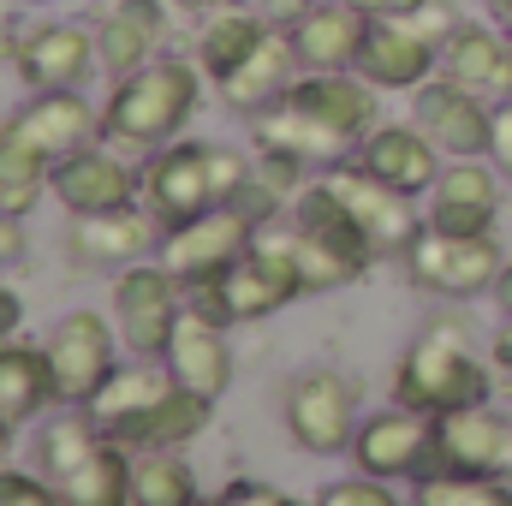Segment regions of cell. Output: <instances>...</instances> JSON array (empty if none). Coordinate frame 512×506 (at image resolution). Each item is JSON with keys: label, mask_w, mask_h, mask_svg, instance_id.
<instances>
[{"label": "cell", "mask_w": 512, "mask_h": 506, "mask_svg": "<svg viewBox=\"0 0 512 506\" xmlns=\"http://www.w3.org/2000/svg\"><path fill=\"white\" fill-rule=\"evenodd\" d=\"M221 286H227V304H233L239 322H262V316H274V310H286L292 298L310 292L304 268L292 256V239H262V233H256L251 251L221 274Z\"/></svg>", "instance_id": "obj_13"}, {"label": "cell", "mask_w": 512, "mask_h": 506, "mask_svg": "<svg viewBox=\"0 0 512 506\" xmlns=\"http://www.w3.org/2000/svg\"><path fill=\"white\" fill-rule=\"evenodd\" d=\"M18 316H24L18 292H12V286H0V340H12V334H18Z\"/></svg>", "instance_id": "obj_44"}, {"label": "cell", "mask_w": 512, "mask_h": 506, "mask_svg": "<svg viewBox=\"0 0 512 506\" xmlns=\"http://www.w3.org/2000/svg\"><path fill=\"white\" fill-rule=\"evenodd\" d=\"M370 24L352 0H316L298 24H292V48L304 72H358V54L370 42Z\"/></svg>", "instance_id": "obj_20"}, {"label": "cell", "mask_w": 512, "mask_h": 506, "mask_svg": "<svg viewBox=\"0 0 512 506\" xmlns=\"http://www.w3.org/2000/svg\"><path fill=\"white\" fill-rule=\"evenodd\" d=\"M411 280L441 298H477L501 280V239L495 233H435L423 227L411 239Z\"/></svg>", "instance_id": "obj_6"}, {"label": "cell", "mask_w": 512, "mask_h": 506, "mask_svg": "<svg viewBox=\"0 0 512 506\" xmlns=\"http://www.w3.org/2000/svg\"><path fill=\"white\" fill-rule=\"evenodd\" d=\"M48 179H54V161L6 120L0 126V209L30 215V203L48 191Z\"/></svg>", "instance_id": "obj_35"}, {"label": "cell", "mask_w": 512, "mask_h": 506, "mask_svg": "<svg viewBox=\"0 0 512 506\" xmlns=\"http://www.w3.org/2000/svg\"><path fill=\"white\" fill-rule=\"evenodd\" d=\"M441 66V42H429L411 18H376L370 42L358 54V72L376 90H423Z\"/></svg>", "instance_id": "obj_21"}, {"label": "cell", "mask_w": 512, "mask_h": 506, "mask_svg": "<svg viewBox=\"0 0 512 506\" xmlns=\"http://www.w3.org/2000/svg\"><path fill=\"white\" fill-rule=\"evenodd\" d=\"M54 399L60 393H54V370H48V346L0 340V417L6 423H30Z\"/></svg>", "instance_id": "obj_32"}, {"label": "cell", "mask_w": 512, "mask_h": 506, "mask_svg": "<svg viewBox=\"0 0 512 506\" xmlns=\"http://www.w3.org/2000/svg\"><path fill=\"white\" fill-rule=\"evenodd\" d=\"M18 221H24V215H12V209H0V268L24 256V227H18Z\"/></svg>", "instance_id": "obj_42"}, {"label": "cell", "mask_w": 512, "mask_h": 506, "mask_svg": "<svg viewBox=\"0 0 512 506\" xmlns=\"http://www.w3.org/2000/svg\"><path fill=\"white\" fill-rule=\"evenodd\" d=\"M185 12H197V18H209V12H221V6H239V0H179Z\"/></svg>", "instance_id": "obj_46"}, {"label": "cell", "mask_w": 512, "mask_h": 506, "mask_svg": "<svg viewBox=\"0 0 512 506\" xmlns=\"http://www.w3.org/2000/svg\"><path fill=\"white\" fill-rule=\"evenodd\" d=\"M358 161H364L382 185L405 191V197H429L435 179H441V149L423 137L417 120H411V126H376L358 143Z\"/></svg>", "instance_id": "obj_27"}, {"label": "cell", "mask_w": 512, "mask_h": 506, "mask_svg": "<svg viewBox=\"0 0 512 506\" xmlns=\"http://www.w3.org/2000/svg\"><path fill=\"white\" fill-rule=\"evenodd\" d=\"M42 477L60 489V506H131V447L108 441L96 417H60L36 441Z\"/></svg>", "instance_id": "obj_3"}, {"label": "cell", "mask_w": 512, "mask_h": 506, "mask_svg": "<svg viewBox=\"0 0 512 506\" xmlns=\"http://www.w3.org/2000/svg\"><path fill=\"white\" fill-rule=\"evenodd\" d=\"M12 126L24 131L48 161H66V155H78L84 143L102 137V114H96L78 90H36V96L12 114Z\"/></svg>", "instance_id": "obj_29"}, {"label": "cell", "mask_w": 512, "mask_h": 506, "mask_svg": "<svg viewBox=\"0 0 512 506\" xmlns=\"http://www.w3.org/2000/svg\"><path fill=\"white\" fill-rule=\"evenodd\" d=\"M48 191L66 203V215H108V209H126V203H137V197H143V173H137V167H126L114 149L84 143L78 155L54 161Z\"/></svg>", "instance_id": "obj_14"}, {"label": "cell", "mask_w": 512, "mask_h": 506, "mask_svg": "<svg viewBox=\"0 0 512 506\" xmlns=\"http://www.w3.org/2000/svg\"><path fill=\"white\" fill-rule=\"evenodd\" d=\"M24 6H54V0H24Z\"/></svg>", "instance_id": "obj_50"}, {"label": "cell", "mask_w": 512, "mask_h": 506, "mask_svg": "<svg viewBox=\"0 0 512 506\" xmlns=\"http://www.w3.org/2000/svg\"><path fill=\"white\" fill-rule=\"evenodd\" d=\"M316 506H399V495H393V483H382V477H346V483H328L322 495H316Z\"/></svg>", "instance_id": "obj_37"}, {"label": "cell", "mask_w": 512, "mask_h": 506, "mask_svg": "<svg viewBox=\"0 0 512 506\" xmlns=\"http://www.w3.org/2000/svg\"><path fill=\"white\" fill-rule=\"evenodd\" d=\"M12 429H18V423L0 417V471H6V459H12Z\"/></svg>", "instance_id": "obj_48"}, {"label": "cell", "mask_w": 512, "mask_h": 506, "mask_svg": "<svg viewBox=\"0 0 512 506\" xmlns=\"http://www.w3.org/2000/svg\"><path fill=\"white\" fill-rule=\"evenodd\" d=\"M185 304H179V280L167 268H120L114 280V328L126 340L131 358H167L173 328H179Z\"/></svg>", "instance_id": "obj_10"}, {"label": "cell", "mask_w": 512, "mask_h": 506, "mask_svg": "<svg viewBox=\"0 0 512 506\" xmlns=\"http://www.w3.org/2000/svg\"><path fill=\"white\" fill-rule=\"evenodd\" d=\"M251 179V155L227 143H161L143 167V209L167 227H185L209 209H227Z\"/></svg>", "instance_id": "obj_1"}, {"label": "cell", "mask_w": 512, "mask_h": 506, "mask_svg": "<svg viewBox=\"0 0 512 506\" xmlns=\"http://www.w3.org/2000/svg\"><path fill=\"white\" fill-rule=\"evenodd\" d=\"M209 405L215 399H203V393H191V387H167L143 417H131L120 435H108V441H120L131 453H149V447H185V441H197L203 429H209Z\"/></svg>", "instance_id": "obj_30"}, {"label": "cell", "mask_w": 512, "mask_h": 506, "mask_svg": "<svg viewBox=\"0 0 512 506\" xmlns=\"http://www.w3.org/2000/svg\"><path fill=\"white\" fill-rule=\"evenodd\" d=\"M251 6L262 12V18H268V24H280V30H292V24H298V18H304V12H310L316 0H251Z\"/></svg>", "instance_id": "obj_41"}, {"label": "cell", "mask_w": 512, "mask_h": 506, "mask_svg": "<svg viewBox=\"0 0 512 506\" xmlns=\"http://www.w3.org/2000/svg\"><path fill=\"white\" fill-rule=\"evenodd\" d=\"M411 506H512V483L507 477H471V471H429L417 477Z\"/></svg>", "instance_id": "obj_36"}, {"label": "cell", "mask_w": 512, "mask_h": 506, "mask_svg": "<svg viewBox=\"0 0 512 506\" xmlns=\"http://www.w3.org/2000/svg\"><path fill=\"white\" fill-rule=\"evenodd\" d=\"M423 221H429L435 233H495V221H501V185H495V167H489L483 155H477V161H453V167H441Z\"/></svg>", "instance_id": "obj_19"}, {"label": "cell", "mask_w": 512, "mask_h": 506, "mask_svg": "<svg viewBox=\"0 0 512 506\" xmlns=\"http://www.w3.org/2000/svg\"><path fill=\"white\" fill-rule=\"evenodd\" d=\"M382 90L364 78V72H298V84L286 90V102H298V108H310L316 120H328L334 131H346V137H370V131L382 126V102H376Z\"/></svg>", "instance_id": "obj_23"}, {"label": "cell", "mask_w": 512, "mask_h": 506, "mask_svg": "<svg viewBox=\"0 0 512 506\" xmlns=\"http://www.w3.org/2000/svg\"><path fill=\"white\" fill-rule=\"evenodd\" d=\"M167 387H173V370H167L161 358H137V364H120V370L108 376V387H102L84 411L96 417V429H102V435H120L131 417H143Z\"/></svg>", "instance_id": "obj_31"}, {"label": "cell", "mask_w": 512, "mask_h": 506, "mask_svg": "<svg viewBox=\"0 0 512 506\" xmlns=\"http://www.w3.org/2000/svg\"><path fill=\"white\" fill-rule=\"evenodd\" d=\"M328 185H334V197L352 209V221L370 233V245H376V251H411V239L429 227V221H417V209H411L417 197H405V191L382 185L364 161H358V167H346V161H340V167L328 173Z\"/></svg>", "instance_id": "obj_15"}, {"label": "cell", "mask_w": 512, "mask_h": 506, "mask_svg": "<svg viewBox=\"0 0 512 506\" xmlns=\"http://www.w3.org/2000/svg\"><path fill=\"white\" fill-rule=\"evenodd\" d=\"M364 18H405V12H417L423 0H352Z\"/></svg>", "instance_id": "obj_43"}, {"label": "cell", "mask_w": 512, "mask_h": 506, "mask_svg": "<svg viewBox=\"0 0 512 506\" xmlns=\"http://www.w3.org/2000/svg\"><path fill=\"white\" fill-rule=\"evenodd\" d=\"M96 42H102V72L108 78H131L143 72L149 60H161V42H167V6L161 0H114L96 24Z\"/></svg>", "instance_id": "obj_28"}, {"label": "cell", "mask_w": 512, "mask_h": 506, "mask_svg": "<svg viewBox=\"0 0 512 506\" xmlns=\"http://www.w3.org/2000/svg\"><path fill=\"white\" fill-rule=\"evenodd\" d=\"M268 30H280V24H268L256 6H221V12H209V18H203V30H197V54H191V60L203 66V78H215V84H221V78L251 54Z\"/></svg>", "instance_id": "obj_33"}, {"label": "cell", "mask_w": 512, "mask_h": 506, "mask_svg": "<svg viewBox=\"0 0 512 506\" xmlns=\"http://www.w3.org/2000/svg\"><path fill=\"white\" fill-rule=\"evenodd\" d=\"M0 506H60V489L30 471H0Z\"/></svg>", "instance_id": "obj_38"}, {"label": "cell", "mask_w": 512, "mask_h": 506, "mask_svg": "<svg viewBox=\"0 0 512 506\" xmlns=\"http://www.w3.org/2000/svg\"><path fill=\"white\" fill-rule=\"evenodd\" d=\"M352 465H358L364 477H382V483H417V477H429V465H441L435 417H423V411H411V405L376 411L370 423H358Z\"/></svg>", "instance_id": "obj_8"}, {"label": "cell", "mask_w": 512, "mask_h": 506, "mask_svg": "<svg viewBox=\"0 0 512 506\" xmlns=\"http://www.w3.org/2000/svg\"><path fill=\"white\" fill-rule=\"evenodd\" d=\"M197 506H292V501L280 489H268V483H233V489H221V495H209Z\"/></svg>", "instance_id": "obj_39"}, {"label": "cell", "mask_w": 512, "mask_h": 506, "mask_svg": "<svg viewBox=\"0 0 512 506\" xmlns=\"http://www.w3.org/2000/svg\"><path fill=\"white\" fill-rule=\"evenodd\" d=\"M161 364L173 370L179 387H191V393H203V399H221V393L233 387V346H227V328L209 322V316L191 310V304H185V316H179L173 346H167Z\"/></svg>", "instance_id": "obj_24"}, {"label": "cell", "mask_w": 512, "mask_h": 506, "mask_svg": "<svg viewBox=\"0 0 512 506\" xmlns=\"http://www.w3.org/2000/svg\"><path fill=\"white\" fill-rule=\"evenodd\" d=\"M286 239H292V256H298L310 292H334V286L358 280L382 256L370 245V233L352 221V209L334 197L328 179H316V185H304L292 197V233Z\"/></svg>", "instance_id": "obj_4"}, {"label": "cell", "mask_w": 512, "mask_h": 506, "mask_svg": "<svg viewBox=\"0 0 512 506\" xmlns=\"http://www.w3.org/2000/svg\"><path fill=\"white\" fill-rule=\"evenodd\" d=\"M298 72H304V66H298L292 30H268L215 90H221V102H227L233 114H262V108H274V102L298 84Z\"/></svg>", "instance_id": "obj_25"}, {"label": "cell", "mask_w": 512, "mask_h": 506, "mask_svg": "<svg viewBox=\"0 0 512 506\" xmlns=\"http://www.w3.org/2000/svg\"><path fill=\"white\" fill-rule=\"evenodd\" d=\"M441 72L489 102H512V30L501 24H459L441 48Z\"/></svg>", "instance_id": "obj_26"}, {"label": "cell", "mask_w": 512, "mask_h": 506, "mask_svg": "<svg viewBox=\"0 0 512 506\" xmlns=\"http://www.w3.org/2000/svg\"><path fill=\"white\" fill-rule=\"evenodd\" d=\"M495 167L512 179V102H495Z\"/></svg>", "instance_id": "obj_40"}, {"label": "cell", "mask_w": 512, "mask_h": 506, "mask_svg": "<svg viewBox=\"0 0 512 506\" xmlns=\"http://www.w3.org/2000/svg\"><path fill=\"white\" fill-rule=\"evenodd\" d=\"M435 441H441V465L447 471H471V477H507L512 483V423L483 411V405H459L435 417Z\"/></svg>", "instance_id": "obj_17"}, {"label": "cell", "mask_w": 512, "mask_h": 506, "mask_svg": "<svg viewBox=\"0 0 512 506\" xmlns=\"http://www.w3.org/2000/svg\"><path fill=\"white\" fill-rule=\"evenodd\" d=\"M42 346H48V370H54L60 405H90V399L108 387V376L120 370V364H114V328H108V316H96V310L60 316Z\"/></svg>", "instance_id": "obj_11"}, {"label": "cell", "mask_w": 512, "mask_h": 506, "mask_svg": "<svg viewBox=\"0 0 512 506\" xmlns=\"http://www.w3.org/2000/svg\"><path fill=\"white\" fill-rule=\"evenodd\" d=\"M197 471L179 459V447L131 453V506H197Z\"/></svg>", "instance_id": "obj_34"}, {"label": "cell", "mask_w": 512, "mask_h": 506, "mask_svg": "<svg viewBox=\"0 0 512 506\" xmlns=\"http://www.w3.org/2000/svg\"><path fill=\"white\" fill-rule=\"evenodd\" d=\"M286 435L304 453H346L358 441V381L334 370L286 381Z\"/></svg>", "instance_id": "obj_9"}, {"label": "cell", "mask_w": 512, "mask_h": 506, "mask_svg": "<svg viewBox=\"0 0 512 506\" xmlns=\"http://www.w3.org/2000/svg\"><path fill=\"white\" fill-rule=\"evenodd\" d=\"M197 96H203V66L179 60V54H161L143 72L120 78V90L102 108V137L126 143V149H161L197 114Z\"/></svg>", "instance_id": "obj_2"}, {"label": "cell", "mask_w": 512, "mask_h": 506, "mask_svg": "<svg viewBox=\"0 0 512 506\" xmlns=\"http://www.w3.org/2000/svg\"><path fill=\"white\" fill-rule=\"evenodd\" d=\"M12 60L36 90H84V78L102 66V42L90 24H36Z\"/></svg>", "instance_id": "obj_16"}, {"label": "cell", "mask_w": 512, "mask_h": 506, "mask_svg": "<svg viewBox=\"0 0 512 506\" xmlns=\"http://www.w3.org/2000/svg\"><path fill=\"white\" fill-rule=\"evenodd\" d=\"M256 126V149L262 155H286V161H298V167H340L352 149H358V137H346V131H334L328 120H316L310 108H298V102H274V108H262L251 114Z\"/></svg>", "instance_id": "obj_18"}, {"label": "cell", "mask_w": 512, "mask_h": 506, "mask_svg": "<svg viewBox=\"0 0 512 506\" xmlns=\"http://www.w3.org/2000/svg\"><path fill=\"white\" fill-rule=\"evenodd\" d=\"M495 304H501V310L512 316V262L501 268V280H495Z\"/></svg>", "instance_id": "obj_45"}, {"label": "cell", "mask_w": 512, "mask_h": 506, "mask_svg": "<svg viewBox=\"0 0 512 506\" xmlns=\"http://www.w3.org/2000/svg\"><path fill=\"white\" fill-rule=\"evenodd\" d=\"M483 381L489 376H483V358H477L471 334L459 322H435L399 358V370H393V405H411L423 417H441V411L477 405L483 399Z\"/></svg>", "instance_id": "obj_5"}, {"label": "cell", "mask_w": 512, "mask_h": 506, "mask_svg": "<svg viewBox=\"0 0 512 506\" xmlns=\"http://www.w3.org/2000/svg\"><path fill=\"white\" fill-rule=\"evenodd\" d=\"M256 227L245 209H209V215H197V221H185V227H167L161 233V268L179 280V286H203V280H221L239 256L256 245Z\"/></svg>", "instance_id": "obj_7"}, {"label": "cell", "mask_w": 512, "mask_h": 506, "mask_svg": "<svg viewBox=\"0 0 512 506\" xmlns=\"http://www.w3.org/2000/svg\"><path fill=\"white\" fill-rule=\"evenodd\" d=\"M495 358H501V370H507V376H512V322H507V334L495 340Z\"/></svg>", "instance_id": "obj_47"}, {"label": "cell", "mask_w": 512, "mask_h": 506, "mask_svg": "<svg viewBox=\"0 0 512 506\" xmlns=\"http://www.w3.org/2000/svg\"><path fill=\"white\" fill-rule=\"evenodd\" d=\"M483 6H489V12H495V18L512 30V0H483Z\"/></svg>", "instance_id": "obj_49"}, {"label": "cell", "mask_w": 512, "mask_h": 506, "mask_svg": "<svg viewBox=\"0 0 512 506\" xmlns=\"http://www.w3.org/2000/svg\"><path fill=\"white\" fill-rule=\"evenodd\" d=\"M411 120L423 126V137H429L447 161H477V155L495 149V102L477 96V90H465V84H453L447 72L417 90Z\"/></svg>", "instance_id": "obj_12"}, {"label": "cell", "mask_w": 512, "mask_h": 506, "mask_svg": "<svg viewBox=\"0 0 512 506\" xmlns=\"http://www.w3.org/2000/svg\"><path fill=\"white\" fill-rule=\"evenodd\" d=\"M155 239H161V221L149 209L126 203V209H108V215H78L66 251H72L78 268H131V262H143L155 251Z\"/></svg>", "instance_id": "obj_22"}]
</instances>
